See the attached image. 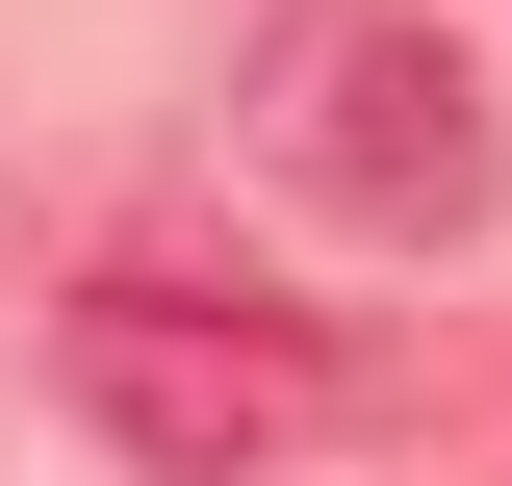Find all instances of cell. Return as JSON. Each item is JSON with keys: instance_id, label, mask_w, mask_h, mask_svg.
<instances>
[{"instance_id": "7a4b0ae2", "label": "cell", "mask_w": 512, "mask_h": 486, "mask_svg": "<svg viewBox=\"0 0 512 486\" xmlns=\"http://www.w3.org/2000/svg\"><path fill=\"white\" fill-rule=\"evenodd\" d=\"M256 180H308L384 256H461L512 205V128H487V77H461L436 0H282L256 26Z\"/></svg>"}, {"instance_id": "6da1fadb", "label": "cell", "mask_w": 512, "mask_h": 486, "mask_svg": "<svg viewBox=\"0 0 512 486\" xmlns=\"http://www.w3.org/2000/svg\"><path fill=\"white\" fill-rule=\"evenodd\" d=\"M52 384H77V435L154 461V486H282L333 410H359V359H333L308 307L205 282V256H103V282L52 307Z\"/></svg>"}]
</instances>
